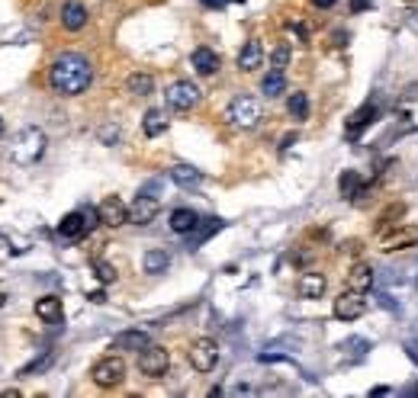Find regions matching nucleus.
<instances>
[{"instance_id": "nucleus-33", "label": "nucleus", "mask_w": 418, "mask_h": 398, "mask_svg": "<svg viewBox=\"0 0 418 398\" xmlns=\"http://www.w3.org/2000/svg\"><path fill=\"white\" fill-rule=\"evenodd\" d=\"M287 65H289V46L283 42V46H277L274 55H270V71H283Z\"/></svg>"}, {"instance_id": "nucleus-36", "label": "nucleus", "mask_w": 418, "mask_h": 398, "mask_svg": "<svg viewBox=\"0 0 418 398\" xmlns=\"http://www.w3.org/2000/svg\"><path fill=\"white\" fill-rule=\"evenodd\" d=\"M367 7H370V0H351V13H361Z\"/></svg>"}, {"instance_id": "nucleus-44", "label": "nucleus", "mask_w": 418, "mask_h": 398, "mask_svg": "<svg viewBox=\"0 0 418 398\" xmlns=\"http://www.w3.org/2000/svg\"><path fill=\"white\" fill-rule=\"evenodd\" d=\"M406 3H409V7H418V0H406Z\"/></svg>"}, {"instance_id": "nucleus-38", "label": "nucleus", "mask_w": 418, "mask_h": 398, "mask_svg": "<svg viewBox=\"0 0 418 398\" xmlns=\"http://www.w3.org/2000/svg\"><path fill=\"white\" fill-rule=\"evenodd\" d=\"M7 299H10V292H7V283H0V308L7 306Z\"/></svg>"}, {"instance_id": "nucleus-41", "label": "nucleus", "mask_w": 418, "mask_h": 398, "mask_svg": "<svg viewBox=\"0 0 418 398\" xmlns=\"http://www.w3.org/2000/svg\"><path fill=\"white\" fill-rule=\"evenodd\" d=\"M87 299H91V302H97V306H100V302H106V296H103V292H91Z\"/></svg>"}, {"instance_id": "nucleus-26", "label": "nucleus", "mask_w": 418, "mask_h": 398, "mask_svg": "<svg viewBox=\"0 0 418 398\" xmlns=\"http://www.w3.org/2000/svg\"><path fill=\"white\" fill-rule=\"evenodd\" d=\"M171 180L180 183V186H200V183H203V174H200L196 167H190V164H174V167H171Z\"/></svg>"}, {"instance_id": "nucleus-4", "label": "nucleus", "mask_w": 418, "mask_h": 398, "mask_svg": "<svg viewBox=\"0 0 418 398\" xmlns=\"http://www.w3.org/2000/svg\"><path fill=\"white\" fill-rule=\"evenodd\" d=\"M91 379L100 386V389H116L122 379H126V363H122V357H103V360L93 363L91 370Z\"/></svg>"}, {"instance_id": "nucleus-1", "label": "nucleus", "mask_w": 418, "mask_h": 398, "mask_svg": "<svg viewBox=\"0 0 418 398\" xmlns=\"http://www.w3.org/2000/svg\"><path fill=\"white\" fill-rule=\"evenodd\" d=\"M48 83L61 97H81L93 83V65L84 55H77V52H65L48 68Z\"/></svg>"}, {"instance_id": "nucleus-7", "label": "nucleus", "mask_w": 418, "mask_h": 398, "mask_svg": "<svg viewBox=\"0 0 418 398\" xmlns=\"http://www.w3.org/2000/svg\"><path fill=\"white\" fill-rule=\"evenodd\" d=\"M167 366H171V353H167L164 347H158V344H149V347L139 353V372L149 376V379H161L167 372Z\"/></svg>"}, {"instance_id": "nucleus-45", "label": "nucleus", "mask_w": 418, "mask_h": 398, "mask_svg": "<svg viewBox=\"0 0 418 398\" xmlns=\"http://www.w3.org/2000/svg\"><path fill=\"white\" fill-rule=\"evenodd\" d=\"M0 139H3V119H0Z\"/></svg>"}, {"instance_id": "nucleus-43", "label": "nucleus", "mask_w": 418, "mask_h": 398, "mask_svg": "<svg viewBox=\"0 0 418 398\" xmlns=\"http://www.w3.org/2000/svg\"><path fill=\"white\" fill-rule=\"evenodd\" d=\"M409 395H418V382H415V386H412V389H409Z\"/></svg>"}, {"instance_id": "nucleus-6", "label": "nucleus", "mask_w": 418, "mask_h": 398, "mask_svg": "<svg viewBox=\"0 0 418 398\" xmlns=\"http://www.w3.org/2000/svg\"><path fill=\"white\" fill-rule=\"evenodd\" d=\"M200 97H203V93H200V87H196L193 81H174L164 90L167 106H171V110H180V112L193 110L196 103H200Z\"/></svg>"}, {"instance_id": "nucleus-16", "label": "nucleus", "mask_w": 418, "mask_h": 398, "mask_svg": "<svg viewBox=\"0 0 418 398\" xmlns=\"http://www.w3.org/2000/svg\"><path fill=\"white\" fill-rule=\"evenodd\" d=\"M396 116L402 119V126L412 132H418V90H409L396 106Z\"/></svg>"}, {"instance_id": "nucleus-19", "label": "nucleus", "mask_w": 418, "mask_h": 398, "mask_svg": "<svg viewBox=\"0 0 418 398\" xmlns=\"http://www.w3.org/2000/svg\"><path fill=\"white\" fill-rule=\"evenodd\" d=\"M36 315L42 318L46 324H61V318H65V308H61V299L58 296H46L36 302Z\"/></svg>"}, {"instance_id": "nucleus-24", "label": "nucleus", "mask_w": 418, "mask_h": 398, "mask_svg": "<svg viewBox=\"0 0 418 398\" xmlns=\"http://www.w3.org/2000/svg\"><path fill=\"white\" fill-rule=\"evenodd\" d=\"M142 267H145V273L158 277V273H164V270L171 267V254H167V250H161V248L145 250V257H142Z\"/></svg>"}, {"instance_id": "nucleus-12", "label": "nucleus", "mask_w": 418, "mask_h": 398, "mask_svg": "<svg viewBox=\"0 0 418 398\" xmlns=\"http://www.w3.org/2000/svg\"><path fill=\"white\" fill-rule=\"evenodd\" d=\"M58 235H61V238H68V241H77V238H84V235H91L84 209H75V212H68L65 219L58 222Z\"/></svg>"}, {"instance_id": "nucleus-23", "label": "nucleus", "mask_w": 418, "mask_h": 398, "mask_svg": "<svg viewBox=\"0 0 418 398\" xmlns=\"http://www.w3.org/2000/svg\"><path fill=\"white\" fill-rule=\"evenodd\" d=\"M200 222H203V219H200L193 209H174V212H171V232H177V235H190Z\"/></svg>"}, {"instance_id": "nucleus-15", "label": "nucleus", "mask_w": 418, "mask_h": 398, "mask_svg": "<svg viewBox=\"0 0 418 398\" xmlns=\"http://www.w3.org/2000/svg\"><path fill=\"white\" fill-rule=\"evenodd\" d=\"M373 119H377V100H367L361 110H357L351 119H348V139H357V135H361V132L367 129Z\"/></svg>"}, {"instance_id": "nucleus-31", "label": "nucleus", "mask_w": 418, "mask_h": 398, "mask_svg": "<svg viewBox=\"0 0 418 398\" xmlns=\"http://www.w3.org/2000/svg\"><path fill=\"white\" fill-rule=\"evenodd\" d=\"M219 228H222V219H206V225H196L193 232V241H190V248H200V244H203L206 238H209V235L213 232H219Z\"/></svg>"}, {"instance_id": "nucleus-2", "label": "nucleus", "mask_w": 418, "mask_h": 398, "mask_svg": "<svg viewBox=\"0 0 418 398\" xmlns=\"http://www.w3.org/2000/svg\"><path fill=\"white\" fill-rule=\"evenodd\" d=\"M46 132L36 129V126H29V129H23L17 135V141H13V148H10V158L17 161V164H36L42 155H46Z\"/></svg>"}, {"instance_id": "nucleus-22", "label": "nucleus", "mask_w": 418, "mask_h": 398, "mask_svg": "<svg viewBox=\"0 0 418 398\" xmlns=\"http://www.w3.org/2000/svg\"><path fill=\"white\" fill-rule=\"evenodd\" d=\"M338 190H341L344 199H361L363 190H367V183L361 180L357 170H344V174L338 177Z\"/></svg>"}, {"instance_id": "nucleus-29", "label": "nucleus", "mask_w": 418, "mask_h": 398, "mask_svg": "<svg viewBox=\"0 0 418 398\" xmlns=\"http://www.w3.org/2000/svg\"><path fill=\"white\" fill-rule=\"evenodd\" d=\"M260 90H264V97H280V93L287 90V77H283V71H270V74L260 81Z\"/></svg>"}, {"instance_id": "nucleus-42", "label": "nucleus", "mask_w": 418, "mask_h": 398, "mask_svg": "<svg viewBox=\"0 0 418 398\" xmlns=\"http://www.w3.org/2000/svg\"><path fill=\"white\" fill-rule=\"evenodd\" d=\"M370 395L377 398V395H390V389H386V386H377V389H370Z\"/></svg>"}, {"instance_id": "nucleus-3", "label": "nucleus", "mask_w": 418, "mask_h": 398, "mask_svg": "<svg viewBox=\"0 0 418 398\" xmlns=\"http://www.w3.org/2000/svg\"><path fill=\"white\" fill-rule=\"evenodd\" d=\"M225 119H229V126L232 129H254L260 119H264V110H260V100H254V97H248V93H242V97H235L232 103H229V110H225Z\"/></svg>"}, {"instance_id": "nucleus-27", "label": "nucleus", "mask_w": 418, "mask_h": 398, "mask_svg": "<svg viewBox=\"0 0 418 398\" xmlns=\"http://www.w3.org/2000/svg\"><path fill=\"white\" fill-rule=\"evenodd\" d=\"M402 215H406V203H392L386 212L377 219V232H390V228H396V225L402 222Z\"/></svg>"}, {"instance_id": "nucleus-10", "label": "nucleus", "mask_w": 418, "mask_h": 398, "mask_svg": "<svg viewBox=\"0 0 418 398\" xmlns=\"http://www.w3.org/2000/svg\"><path fill=\"white\" fill-rule=\"evenodd\" d=\"M97 212H100V225H110V228H120V225L129 222V206L122 203L120 196H106L97 206Z\"/></svg>"}, {"instance_id": "nucleus-39", "label": "nucleus", "mask_w": 418, "mask_h": 398, "mask_svg": "<svg viewBox=\"0 0 418 398\" xmlns=\"http://www.w3.org/2000/svg\"><path fill=\"white\" fill-rule=\"evenodd\" d=\"M312 3H316L319 10H328V7H334V3H338V0H312Z\"/></svg>"}, {"instance_id": "nucleus-18", "label": "nucleus", "mask_w": 418, "mask_h": 398, "mask_svg": "<svg viewBox=\"0 0 418 398\" xmlns=\"http://www.w3.org/2000/svg\"><path fill=\"white\" fill-rule=\"evenodd\" d=\"M61 26L71 29V32L84 29V26H87V7L77 3V0H68L65 7H61Z\"/></svg>"}, {"instance_id": "nucleus-35", "label": "nucleus", "mask_w": 418, "mask_h": 398, "mask_svg": "<svg viewBox=\"0 0 418 398\" xmlns=\"http://www.w3.org/2000/svg\"><path fill=\"white\" fill-rule=\"evenodd\" d=\"M367 347H370V344H367V341H357V337H354V341H348V344H344V350H354V353H357V357H361V353L367 350Z\"/></svg>"}, {"instance_id": "nucleus-30", "label": "nucleus", "mask_w": 418, "mask_h": 398, "mask_svg": "<svg viewBox=\"0 0 418 398\" xmlns=\"http://www.w3.org/2000/svg\"><path fill=\"white\" fill-rule=\"evenodd\" d=\"M126 87H129V93H135V97H149L151 90H155V81H151V74H129V81H126Z\"/></svg>"}, {"instance_id": "nucleus-8", "label": "nucleus", "mask_w": 418, "mask_h": 398, "mask_svg": "<svg viewBox=\"0 0 418 398\" xmlns=\"http://www.w3.org/2000/svg\"><path fill=\"white\" fill-rule=\"evenodd\" d=\"M363 312H367V302H363V292H357V289H348L334 299V318L338 321H357Z\"/></svg>"}, {"instance_id": "nucleus-20", "label": "nucleus", "mask_w": 418, "mask_h": 398, "mask_svg": "<svg viewBox=\"0 0 418 398\" xmlns=\"http://www.w3.org/2000/svg\"><path fill=\"white\" fill-rule=\"evenodd\" d=\"M373 286V267L370 263H354L351 270H348V289H357V292H367V289Z\"/></svg>"}, {"instance_id": "nucleus-34", "label": "nucleus", "mask_w": 418, "mask_h": 398, "mask_svg": "<svg viewBox=\"0 0 418 398\" xmlns=\"http://www.w3.org/2000/svg\"><path fill=\"white\" fill-rule=\"evenodd\" d=\"M93 270H97V279H100V283H113V279H116V270H113L106 260H97Z\"/></svg>"}, {"instance_id": "nucleus-28", "label": "nucleus", "mask_w": 418, "mask_h": 398, "mask_svg": "<svg viewBox=\"0 0 418 398\" xmlns=\"http://www.w3.org/2000/svg\"><path fill=\"white\" fill-rule=\"evenodd\" d=\"M287 112L293 116V119H309V97L303 90H296V93H289V100H287Z\"/></svg>"}, {"instance_id": "nucleus-25", "label": "nucleus", "mask_w": 418, "mask_h": 398, "mask_svg": "<svg viewBox=\"0 0 418 398\" xmlns=\"http://www.w3.org/2000/svg\"><path fill=\"white\" fill-rule=\"evenodd\" d=\"M167 112L164 110H149L145 112V119H142V132H145V135H149V139H158L161 132L167 129Z\"/></svg>"}, {"instance_id": "nucleus-5", "label": "nucleus", "mask_w": 418, "mask_h": 398, "mask_svg": "<svg viewBox=\"0 0 418 398\" xmlns=\"http://www.w3.org/2000/svg\"><path fill=\"white\" fill-rule=\"evenodd\" d=\"M187 357H190V366H193L196 372H213L216 363H219V344H216L213 337H196V341L190 344Z\"/></svg>"}, {"instance_id": "nucleus-11", "label": "nucleus", "mask_w": 418, "mask_h": 398, "mask_svg": "<svg viewBox=\"0 0 418 398\" xmlns=\"http://www.w3.org/2000/svg\"><path fill=\"white\" fill-rule=\"evenodd\" d=\"M158 199L155 196H149L145 190H142L139 196H135V203L129 206V222L132 225H149V222H155V215H158Z\"/></svg>"}, {"instance_id": "nucleus-17", "label": "nucleus", "mask_w": 418, "mask_h": 398, "mask_svg": "<svg viewBox=\"0 0 418 398\" xmlns=\"http://www.w3.org/2000/svg\"><path fill=\"white\" fill-rule=\"evenodd\" d=\"M190 65H193V71L196 74H203V77H209V74H216L219 71V55H216L213 48H206V46H200L190 55Z\"/></svg>"}, {"instance_id": "nucleus-13", "label": "nucleus", "mask_w": 418, "mask_h": 398, "mask_svg": "<svg viewBox=\"0 0 418 398\" xmlns=\"http://www.w3.org/2000/svg\"><path fill=\"white\" fill-rule=\"evenodd\" d=\"M149 344H151L149 334L139 331V328H132V331H120V334H116L110 347H113V350H135V353H139V350H145Z\"/></svg>"}, {"instance_id": "nucleus-37", "label": "nucleus", "mask_w": 418, "mask_h": 398, "mask_svg": "<svg viewBox=\"0 0 418 398\" xmlns=\"http://www.w3.org/2000/svg\"><path fill=\"white\" fill-rule=\"evenodd\" d=\"M100 135H103V141H116V135H120V132H116V129H103Z\"/></svg>"}, {"instance_id": "nucleus-40", "label": "nucleus", "mask_w": 418, "mask_h": 398, "mask_svg": "<svg viewBox=\"0 0 418 398\" xmlns=\"http://www.w3.org/2000/svg\"><path fill=\"white\" fill-rule=\"evenodd\" d=\"M200 3H203V7H225V0H200Z\"/></svg>"}, {"instance_id": "nucleus-9", "label": "nucleus", "mask_w": 418, "mask_h": 398, "mask_svg": "<svg viewBox=\"0 0 418 398\" xmlns=\"http://www.w3.org/2000/svg\"><path fill=\"white\" fill-rule=\"evenodd\" d=\"M418 244V228L415 225H396V228H390V232H383V238H380V250H402V248H415Z\"/></svg>"}, {"instance_id": "nucleus-21", "label": "nucleus", "mask_w": 418, "mask_h": 398, "mask_svg": "<svg viewBox=\"0 0 418 398\" xmlns=\"http://www.w3.org/2000/svg\"><path fill=\"white\" fill-rule=\"evenodd\" d=\"M325 286H328V279L322 273H303L299 277V296L303 299H322L325 296Z\"/></svg>"}, {"instance_id": "nucleus-14", "label": "nucleus", "mask_w": 418, "mask_h": 398, "mask_svg": "<svg viewBox=\"0 0 418 398\" xmlns=\"http://www.w3.org/2000/svg\"><path fill=\"white\" fill-rule=\"evenodd\" d=\"M260 61H264V48H260L258 39H248L242 46V52H238V71H245V74H251V71H258Z\"/></svg>"}, {"instance_id": "nucleus-32", "label": "nucleus", "mask_w": 418, "mask_h": 398, "mask_svg": "<svg viewBox=\"0 0 418 398\" xmlns=\"http://www.w3.org/2000/svg\"><path fill=\"white\" fill-rule=\"evenodd\" d=\"M52 363H55V350H42V357H36L32 363H26V366L19 370V376H36V372L48 370Z\"/></svg>"}]
</instances>
